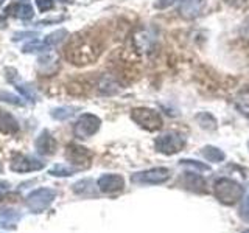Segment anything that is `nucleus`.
<instances>
[{
  "mask_svg": "<svg viewBox=\"0 0 249 233\" xmlns=\"http://www.w3.org/2000/svg\"><path fill=\"white\" fill-rule=\"evenodd\" d=\"M75 107H70V106H66V107H58L52 111V116L56 120H69L70 116L75 115Z\"/></svg>",
  "mask_w": 249,
  "mask_h": 233,
  "instance_id": "22",
  "label": "nucleus"
},
{
  "mask_svg": "<svg viewBox=\"0 0 249 233\" xmlns=\"http://www.w3.org/2000/svg\"><path fill=\"white\" fill-rule=\"evenodd\" d=\"M45 166V162L31 157L25 154H16L11 160V169L16 173H31V171H39Z\"/></svg>",
  "mask_w": 249,
  "mask_h": 233,
  "instance_id": "9",
  "label": "nucleus"
},
{
  "mask_svg": "<svg viewBox=\"0 0 249 233\" xmlns=\"http://www.w3.org/2000/svg\"><path fill=\"white\" fill-rule=\"evenodd\" d=\"M54 198L56 191L53 188H37L27 196V207L31 213H42L53 204Z\"/></svg>",
  "mask_w": 249,
  "mask_h": 233,
  "instance_id": "5",
  "label": "nucleus"
},
{
  "mask_svg": "<svg viewBox=\"0 0 249 233\" xmlns=\"http://www.w3.org/2000/svg\"><path fill=\"white\" fill-rule=\"evenodd\" d=\"M195 120H196L199 126L206 131H215L216 129V118L209 112H199L196 116H195Z\"/></svg>",
  "mask_w": 249,
  "mask_h": 233,
  "instance_id": "19",
  "label": "nucleus"
},
{
  "mask_svg": "<svg viewBox=\"0 0 249 233\" xmlns=\"http://www.w3.org/2000/svg\"><path fill=\"white\" fill-rule=\"evenodd\" d=\"M0 171H2V166H0Z\"/></svg>",
  "mask_w": 249,
  "mask_h": 233,
  "instance_id": "36",
  "label": "nucleus"
},
{
  "mask_svg": "<svg viewBox=\"0 0 249 233\" xmlns=\"http://www.w3.org/2000/svg\"><path fill=\"white\" fill-rule=\"evenodd\" d=\"M36 151L42 155H52L56 152V142L52 137V134L49 131H42L41 135L36 138Z\"/></svg>",
  "mask_w": 249,
  "mask_h": 233,
  "instance_id": "12",
  "label": "nucleus"
},
{
  "mask_svg": "<svg viewBox=\"0 0 249 233\" xmlns=\"http://www.w3.org/2000/svg\"><path fill=\"white\" fill-rule=\"evenodd\" d=\"M100 47L88 36H75L66 47V58L75 66L92 64L98 58Z\"/></svg>",
  "mask_w": 249,
  "mask_h": 233,
  "instance_id": "1",
  "label": "nucleus"
},
{
  "mask_svg": "<svg viewBox=\"0 0 249 233\" xmlns=\"http://www.w3.org/2000/svg\"><path fill=\"white\" fill-rule=\"evenodd\" d=\"M0 100L6 101V103L16 104V106H23V101L19 97H16L13 93H8V92H0Z\"/></svg>",
  "mask_w": 249,
  "mask_h": 233,
  "instance_id": "25",
  "label": "nucleus"
},
{
  "mask_svg": "<svg viewBox=\"0 0 249 233\" xmlns=\"http://www.w3.org/2000/svg\"><path fill=\"white\" fill-rule=\"evenodd\" d=\"M8 186H10V183H8V182H0V191L8 190Z\"/></svg>",
  "mask_w": 249,
  "mask_h": 233,
  "instance_id": "31",
  "label": "nucleus"
},
{
  "mask_svg": "<svg viewBox=\"0 0 249 233\" xmlns=\"http://www.w3.org/2000/svg\"><path fill=\"white\" fill-rule=\"evenodd\" d=\"M223 2L232 8H243L248 3V0H223Z\"/></svg>",
  "mask_w": 249,
  "mask_h": 233,
  "instance_id": "30",
  "label": "nucleus"
},
{
  "mask_svg": "<svg viewBox=\"0 0 249 233\" xmlns=\"http://www.w3.org/2000/svg\"><path fill=\"white\" fill-rule=\"evenodd\" d=\"M66 36H67V31H64V30H58V31H54V33H52V34L47 36L44 42L47 44V47H49V49H52V47L58 45L59 42L64 41Z\"/></svg>",
  "mask_w": 249,
  "mask_h": 233,
  "instance_id": "21",
  "label": "nucleus"
},
{
  "mask_svg": "<svg viewBox=\"0 0 249 233\" xmlns=\"http://www.w3.org/2000/svg\"><path fill=\"white\" fill-rule=\"evenodd\" d=\"M61 2H64V3H66V2H67V3H72L73 0H61Z\"/></svg>",
  "mask_w": 249,
  "mask_h": 233,
  "instance_id": "32",
  "label": "nucleus"
},
{
  "mask_svg": "<svg viewBox=\"0 0 249 233\" xmlns=\"http://www.w3.org/2000/svg\"><path fill=\"white\" fill-rule=\"evenodd\" d=\"M36 5L39 8V11L45 13L53 8V0H36Z\"/></svg>",
  "mask_w": 249,
  "mask_h": 233,
  "instance_id": "28",
  "label": "nucleus"
},
{
  "mask_svg": "<svg viewBox=\"0 0 249 233\" xmlns=\"http://www.w3.org/2000/svg\"><path fill=\"white\" fill-rule=\"evenodd\" d=\"M179 165H181V166H190V168L196 169V171H209L210 169V166L206 165V163L198 162V160H190V159L179 160Z\"/></svg>",
  "mask_w": 249,
  "mask_h": 233,
  "instance_id": "23",
  "label": "nucleus"
},
{
  "mask_svg": "<svg viewBox=\"0 0 249 233\" xmlns=\"http://www.w3.org/2000/svg\"><path fill=\"white\" fill-rule=\"evenodd\" d=\"M76 171L78 169L73 165H70V163H58V165L50 168L49 173L54 177H64V176H72Z\"/></svg>",
  "mask_w": 249,
  "mask_h": 233,
  "instance_id": "20",
  "label": "nucleus"
},
{
  "mask_svg": "<svg viewBox=\"0 0 249 233\" xmlns=\"http://www.w3.org/2000/svg\"><path fill=\"white\" fill-rule=\"evenodd\" d=\"M101 126V120L98 118L97 115L93 114H83L78 121L75 123V128H73V132H75V137L76 138H89L92 135H95L98 129Z\"/></svg>",
  "mask_w": 249,
  "mask_h": 233,
  "instance_id": "7",
  "label": "nucleus"
},
{
  "mask_svg": "<svg viewBox=\"0 0 249 233\" xmlns=\"http://www.w3.org/2000/svg\"><path fill=\"white\" fill-rule=\"evenodd\" d=\"M240 217L249 224V193L243 198V205L240 208Z\"/></svg>",
  "mask_w": 249,
  "mask_h": 233,
  "instance_id": "26",
  "label": "nucleus"
},
{
  "mask_svg": "<svg viewBox=\"0 0 249 233\" xmlns=\"http://www.w3.org/2000/svg\"><path fill=\"white\" fill-rule=\"evenodd\" d=\"M22 215L14 210H3L0 213V229H14L20 221Z\"/></svg>",
  "mask_w": 249,
  "mask_h": 233,
  "instance_id": "17",
  "label": "nucleus"
},
{
  "mask_svg": "<svg viewBox=\"0 0 249 233\" xmlns=\"http://www.w3.org/2000/svg\"><path fill=\"white\" fill-rule=\"evenodd\" d=\"M6 70L11 73V75H8V80H10L16 85V89H18L22 93V97L27 98V100H31V101H36V93H35V90L31 89L30 85H27L25 83H22L19 80L18 72H16V70H13V68H6Z\"/></svg>",
  "mask_w": 249,
  "mask_h": 233,
  "instance_id": "14",
  "label": "nucleus"
},
{
  "mask_svg": "<svg viewBox=\"0 0 249 233\" xmlns=\"http://www.w3.org/2000/svg\"><path fill=\"white\" fill-rule=\"evenodd\" d=\"M171 171L165 166L150 168L145 171H139L131 176V182L134 183H148V185H160L170 181Z\"/></svg>",
  "mask_w": 249,
  "mask_h": 233,
  "instance_id": "6",
  "label": "nucleus"
},
{
  "mask_svg": "<svg viewBox=\"0 0 249 233\" xmlns=\"http://www.w3.org/2000/svg\"><path fill=\"white\" fill-rule=\"evenodd\" d=\"M6 13L23 20L33 17V8L30 3H13L6 8Z\"/></svg>",
  "mask_w": 249,
  "mask_h": 233,
  "instance_id": "16",
  "label": "nucleus"
},
{
  "mask_svg": "<svg viewBox=\"0 0 249 233\" xmlns=\"http://www.w3.org/2000/svg\"><path fill=\"white\" fill-rule=\"evenodd\" d=\"M185 146V137L179 132H165V134L159 135L154 140V148L156 151L163 154V155H175L181 152Z\"/></svg>",
  "mask_w": 249,
  "mask_h": 233,
  "instance_id": "4",
  "label": "nucleus"
},
{
  "mask_svg": "<svg viewBox=\"0 0 249 233\" xmlns=\"http://www.w3.org/2000/svg\"><path fill=\"white\" fill-rule=\"evenodd\" d=\"M201 154L207 162H212V163H221L226 160L224 151L220 150V148H216V146H212V145H207V146L202 148Z\"/></svg>",
  "mask_w": 249,
  "mask_h": 233,
  "instance_id": "18",
  "label": "nucleus"
},
{
  "mask_svg": "<svg viewBox=\"0 0 249 233\" xmlns=\"http://www.w3.org/2000/svg\"><path fill=\"white\" fill-rule=\"evenodd\" d=\"M213 194L223 205H235L245 198V186L229 177H220L213 183Z\"/></svg>",
  "mask_w": 249,
  "mask_h": 233,
  "instance_id": "2",
  "label": "nucleus"
},
{
  "mask_svg": "<svg viewBox=\"0 0 249 233\" xmlns=\"http://www.w3.org/2000/svg\"><path fill=\"white\" fill-rule=\"evenodd\" d=\"M92 181H80V182H76L75 186H73V191L76 194H92Z\"/></svg>",
  "mask_w": 249,
  "mask_h": 233,
  "instance_id": "24",
  "label": "nucleus"
},
{
  "mask_svg": "<svg viewBox=\"0 0 249 233\" xmlns=\"http://www.w3.org/2000/svg\"><path fill=\"white\" fill-rule=\"evenodd\" d=\"M178 2H181V0H156L154 8H158V10H167V8L173 6Z\"/></svg>",
  "mask_w": 249,
  "mask_h": 233,
  "instance_id": "27",
  "label": "nucleus"
},
{
  "mask_svg": "<svg viewBox=\"0 0 249 233\" xmlns=\"http://www.w3.org/2000/svg\"><path fill=\"white\" fill-rule=\"evenodd\" d=\"M240 34L243 39H246V41H249V17H246L243 22H241L240 25Z\"/></svg>",
  "mask_w": 249,
  "mask_h": 233,
  "instance_id": "29",
  "label": "nucleus"
},
{
  "mask_svg": "<svg viewBox=\"0 0 249 233\" xmlns=\"http://www.w3.org/2000/svg\"><path fill=\"white\" fill-rule=\"evenodd\" d=\"M131 120L145 131H159L163 126L162 115L151 107H134L131 111Z\"/></svg>",
  "mask_w": 249,
  "mask_h": 233,
  "instance_id": "3",
  "label": "nucleus"
},
{
  "mask_svg": "<svg viewBox=\"0 0 249 233\" xmlns=\"http://www.w3.org/2000/svg\"><path fill=\"white\" fill-rule=\"evenodd\" d=\"M19 131L18 120L10 112H0V132L3 134H16Z\"/></svg>",
  "mask_w": 249,
  "mask_h": 233,
  "instance_id": "15",
  "label": "nucleus"
},
{
  "mask_svg": "<svg viewBox=\"0 0 249 233\" xmlns=\"http://www.w3.org/2000/svg\"><path fill=\"white\" fill-rule=\"evenodd\" d=\"M66 157L69 160L70 165H73L78 171L86 169L90 166V160H92V154L89 150H86L83 146L78 145H69L67 151H66Z\"/></svg>",
  "mask_w": 249,
  "mask_h": 233,
  "instance_id": "8",
  "label": "nucleus"
},
{
  "mask_svg": "<svg viewBox=\"0 0 249 233\" xmlns=\"http://www.w3.org/2000/svg\"><path fill=\"white\" fill-rule=\"evenodd\" d=\"M181 183L184 185L185 190H190L195 193H206L207 191V183L204 177L199 176L198 173H185L184 177H181Z\"/></svg>",
  "mask_w": 249,
  "mask_h": 233,
  "instance_id": "13",
  "label": "nucleus"
},
{
  "mask_svg": "<svg viewBox=\"0 0 249 233\" xmlns=\"http://www.w3.org/2000/svg\"><path fill=\"white\" fill-rule=\"evenodd\" d=\"M248 151H249V142H248Z\"/></svg>",
  "mask_w": 249,
  "mask_h": 233,
  "instance_id": "35",
  "label": "nucleus"
},
{
  "mask_svg": "<svg viewBox=\"0 0 249 233\" xmlns=\"http://www.w3.org/2000/svg\"><path fill=\"white\" fill-rule=\"evenodd\" d=\"M178 13L182 16L184 19H195L198 16L202 14V11L206 10L207 0H181L179 2Z\"/></svg>",
  "mask_w": 249,
  "mask_h": 233,
  "instance_id": "11",
  "label": "nucleus"
},
{
  "mask_svg": "<svg viewBox=\"0 0 249 233\" xmlns=\"http://www.w3.org/2000/svg\"><path fill=\"white\" fill-rule=\"evenodd\" d=\"M3 2H5V0H0V5H2V3H3Z\"/></svg>",
  "mask_w": 249,
  "mask_h": 233,
  "instance_id": "33",
  "label": "nucleus"
},
{
  "mask_svg": "<svg viewBox=\"0 0 249 233\" xmlns=\"http://www.w3.org/2000/svg\"><path fill=\"white\" fill-rule=\"evenodd\" d=\"M243 233H249V230H245V232H243Z\"/></svg>",
  "mask_w": 249,
  "mask_h": 233,
  "instance_id": "34",
  "label": "nucleus"
},
{
  "mask_svg": "<svg viewBox=\"0 0 249 233\" xmlns=\"http://www.w3.org/2000/svg\"><path fill=\"white\" fill-rule=\"evenodd\" d=\"M97 186L101 193L105 194H114L124 188V179L120 174H103L98 177Z\"/></svg>",
  "mask_w": 249,
  "mask_h": 233,
  "instance_id": "10",
  "label": "nucleus"
}]
</instances>
